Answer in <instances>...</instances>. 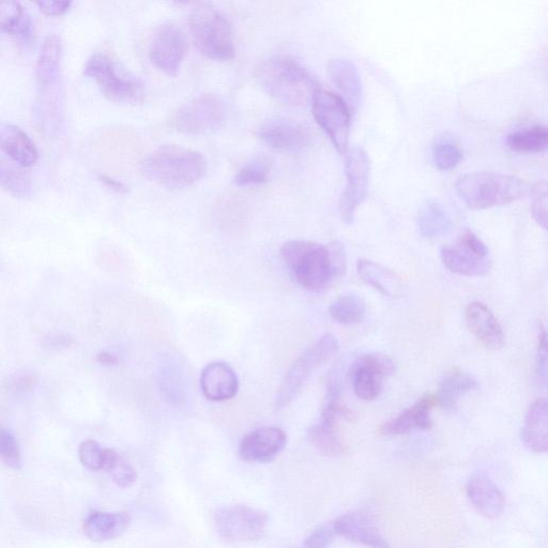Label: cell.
Segmentation results:
<instances>
[{
    "label": "cell",
    "mask_w": 548,
    "mask_h": 548,
    "mask_svg": "<svg viewBox=\"0 0 548 548\" xmlns=\"http://www.w3.org/2000/svg\"><path fill=\"white\" fill-rule=\"evenodd\" d=\"M339 352V342L333 334H324L304 352L286 373L276 397L277 408L291 404L309 382L312 375Z\"/></svg>",
    "instance_id": "cell-7"
},
{
    "label": "cell",
    "mask_w": 548,
    "mask_h": 548,
    "mask_svg": "<svg viewBox=\"0 0 548 548\" xmlns=\"http://www.w3.org/2000/svg\"><path fill=\"white\" fill-rule=\"evenodd\" d=\"M256 80L269 96L287 105L307 104L318 89L311 73L287 56L265 60L256 70Z\"/></svg>",
    "instance_id": "cell-4"
},
{
    "label": "cell",
    "mask_w": 548,
    "mask_h": 548,
    "mask_svg": "<svg viewBox=\"0 0 548 548\" xmlns=\"http://www.w3.org/2000/svg\"><path fill=\"white\" fill-rule=\"evenodd\" d=\"M417 225L424 238L435 239L451 231L452 221L441 205L430 200L420 207Z\"/></svg>",
    "instance_id": "cell-29"
},
{
    "label": "cell",
    "mask_w": 548,
    "mask_h": 548,
    "mask_svg": "<svg viewBox=\"0 0 548 548\" xmlns=\"http://www.w3.org/2000/svg\"><path fill=\"white\" fill-rule=\"evenodd\" d=\"M466 322L471 333L486 348L498 350L506 337L492 310L482 302H471L466 309Z\"/></svg>",
    "instance_id": "cell-19"
},
{
    "label": "cell",
    "mask_w": 548,
    "mask_h": 548,
    "mask_svg": "<svg viewBox=\"0 0 548 548\" xmlns=\"http://www.w3.org/2000/svg\"><path fill=\"white\" fill-rule=\"evenodd\" d=\"M238 377L225 362H211L202 371L201 388L205 397L213 402L232 400L238 392Z\"/></svg>",
    "instance_id": "cell-20"
},
{
    "label": "cell",
    "mask_w": 548,
    "mask_h": 548,
    "mask_svg": "<svg viewBox=\"0 0 548 548\" xmlns=\"http://www.w3.org/2000/svg\"><path fill=\"white\" fill-rule=\"evenodd\" d=\"M112 480L120 487H130L137 480L136 469L124 458L118 456L114 465L108 471Z\"/></svg>",
    "instance_id": "cell-40"
},
{
    "label": "cell",
    "mask_w": 548,
    "mask_h": 548,
    "mask_svg": "<svg viewBox=\"0 0 548 548\" xmlns=\"http://www.w3.org/2000/svg\"><path fill=\"white\" fill-rule=\"evenodd\" d=\"M337 536L336 528H334L332 522L314 530L312 534L304 540L303 546L304 548H327Z\"/></svg>",
    "instance_id": "cell-41"
},
{
    "label": "cell",
    "mask_w": 548,
    "mask_h": 548,
    "mask_svg": "<svg viewBox=\"0 0 548 548\" xmlns=\"http://www.w3.org/2000/svg\"><path fill=\"white\" fill-rule=\"evenodd\" d=\"M316 123L328 135L334 147L345 155L350 134V109L344 98L331 91L318 88L312 98Z\"/></svg>",
    "instance_id": "cell-10"
},
{
    "label": "cell",
    "mask_w": 548,
    "mask_h": 548,
    "mask_svg": "<svg viewBox=\"0 0 548 548\" xmlns=\"http://www.w3.org/2000/svg\"><path fill=\"white\" fill-rule=\"evenodd\" d=\"M546 368H547V336H546L545 329L542 328L539 336L537 373H538V376L541 379H543L544 383L546 380Z\"/></svg>",
    "instance_id": "cell-43"
},
{
    "label": "cell",
    "mask_w": 548,
    "mask_h": 548,
    "mask_svg": "<svg viewBox=\"0 0 548 548\" xmlns=\"http://www.w3.org/2000/svg\"><path fill=\"white\" fill-rule=\"evenodd\" d=\"M522 441L527 449L541 454L548 449V405L538 399L529 407L522 430Z\"/></svg>",
    "instance_id": "cell-25"
},
{
    "label": "cell",
    "mask_w": 548,
    "mask_h": 548,
    "mask_svg": "<svg viewBox=\"0 0 548 548\" xmlns=\"http://www.w3.org/2000/svg\"><path fill=\"white\" fill-rule=\"evenodd\" d=\"M187 38L174 23L162 25L152 39L149 58L152 65L166 75H177L187 53Z\"/></svg>",
    "instance_id": "cell-13"
},
{
    "label": "cell",
    "mask_w": 548,
    "mask_h": 548,
    "mask_svg": "<svg viewBox=\"0 0 548 548\" xmlns=\"http://www.w3.org/2000/svg\"><path fill=\"white\" fill-rule=\"evenodd\" d=\"M72 344V340L68 336H55L48 339V347L59 350L62 348H68Z\"/></svg>",
    "instance_id": "cell-46"
},
{
    "label": "cell",
    "mask_w": 548,
    "mask_h": 548,
    "mask_svg": "<svg viewBox=\"0 0 548 548\" xmlns=\"http://www.w3.org/2000/svg\"><path fill=\"white\" fill-rule=\"evenodd\" d=\"M357 271L362 280L371 285L380 294L392 297L397 291L398 280L394 274L372 261L360 260L357 264Z\"/></svg>",
    "instance_id": "cell-32"
},
{
    "label": "cell",
    "mask_w": 548,
    "mask_h": 548,
    "mask_svg": "<svg viewBox=\"0 0 548 548\" xmlns=\"http://www.w3.org/2000/svg\"><path fill=\"white\" fill-rule=\"evenodd\" d=\"M330 81L344 95L350 111L356 110L361 94L362 84L356 66L346 58L331 59L327 66Z\"/></svg>",
    "instance_id": "cell-24"
},
{
    "label": "cell",
    "mask_w": 548,
    "mask_h": 548,
    "mask_svg": "<svg viewBox=\"0 0 548 548\" xmlns=\"http://www.w3.org/2000/svg\"><path fill=\"white\" fill-rule=\"evenodd\" d=\"M225 121L222 101L215 95L205 94L182 105L171 117L176 131L187 135H206L218 131Z\"/></svg>",
    "instance_id": "cell-9"
},
{
    "label": "cell",
    "mask_w": 548,
    "mask_h": 548,
    "mask_svg": "<svg viewBox=\"0 0 548 548\" xmlns=\"http://www.w3.org/2000/svg\"><path fill=\"white\" fill-rule=\"evenodd\" d=\"M0 188L17 197H26L32 192L29 177L3 160H0Z\"/></svg>",
    "instance_id": "cell-36"
},
{
    "label": "cell",
    "mask_w": 548,
    "mask_h": 548,
    "mask_svg": "<svg viewBox=\"0 0 548 548\" xmlns=\"http://www.w3.org/2000/svg\"><path fill=\"white\" fill-rule=\"evenodd\" d=\"M103 448L96 440H84L79 448V458L83 466L89 470L99 471L102 466Z\"/></svg>",
    "instance_id": "cell-39"
},
{
    "label": "cell",
    "mask_w": 548,
    "mask_h": 548,
    "mask_svg": "<svg viewBox=\"0 0 548 548\" xmlns=\"http://www.w3.org/2000/svg\"><path fill=\"white\" fill-rule=\"evenodd\" d=\"M394 371L393 361L380 355H364L352 369L353 387L363 401H374L383 391L384 380Z\"/></svg>",
    "instance_id": "cell-15"
},
{
    "label": "cell",
    "mask_w": 548,
    "mask_h": 548,
    "mask_svg": "<svg viewBox=\"0 0 548 548\" xmlns=\"http://www.w3.org/2000/svg\"><path fill=\"white\" fill-rule=\"evenodd\" d=\"M97 360L104 365H115L118 361L117 357L109 352H102L98 355Z\"/></svg>",
    "instance_id": "cell-47"
},
{
    "label": "cell",
    "mask_w": 548,
    "mask_h": 548,
    "mask_svg": "<svg viewBox=\"0 0 548 548\" xmlns=\"http://www.w3.org/2000/svg\"><path fill=\"white\" fill-rule=\"evenodd\" d=\"M461 201L473 210L508 205L531 194L529 182L504 173L476 172L461 176L455 185Z\"/></svg>",
    "instance_id": "cell-3"
},
{
    "label": "cell",
    "mask_w": 548,
    "mask_h": 548,
    "mask_svg": "<svg viewBox=\"0 0 548 548\" xmlns=\"http://www.w3.org/2000/svg\"><path fill=\"white\" fill-rule=\"evenodd\" d=\"M466 494L471 505L487 519H495L504 512V495L486 475L479 474L471 478L466 485Z\"/></svg>",
    "instance_id": "cell-21"
},
{
    "label": "cell",
    "mask_w": 548,
    "mask_h": 548,
    "mask_svg": "<svg viewBox=\"0 0 548 548\" xmlns=\"http://www.w3.org/2000/svg\"><path fill=\"white\" fill-rule=\"evenodd\" d=\"M440 258L448 270L461 277H485L492 267L489 248L470 231L463 233L451 246L441 249Z\"/></svg>",
    "instance_id": "cell-8"
},
{
    "label": "cell",
    "mask_w": 548,
    "mask_h": 548,
    "mask_svg": "<svg viewBox=\"0 0 548 548\" xmlns=\"http://www.w3.org/2000/svg\"><path fill=\"white\" fill-rule=\"evenodd\" d=\"M281 255L297 283L311 292L325 291L346 270V254L340 242L323 246L313 241H288Z\"/></svg>",
    "instance_id": "cell-1"
},
{
    "label": "cell",
    "mask_w": 548,
    "mask_h": 548,
    "mask_svg": "<svg viewBox=\"0 0 548 548\" xmlns=\"http://www.w3.org/2000/svg\"><path fill=\"white\" fill-rule=\"evenodd\" d=\"M190 30L197 50L205 57L228 62L235 57L231 24L217 8L197 4L190 14Z\"/></svg>",
    "instance_id": "cell-5"
},
{
    "label": "cell",
    "mask_w": 548,
    "mask_h": 548,
    "mask_svg": "<svg viewBox=\"0 0 548 548\" xmlns=\"http://www.w3.org/2000/svg\"><path fill=\"white\" fill-rule=\"evenodd\" d=\"M437 405L435 394H425L414 406L406 409L400 416L380 426L378 431L386 436H399L411 431H429L433 426L431 411Z\"/></svg>",
    "instance_id": "cell-18"
},
{
    "label": "cell",
    "mask_w": 548,
    "mask_h": 548,
    "mask_svg": "<svg viewBox=\"0 0 548 548\" xmlns=\"http://www.w3.org/2000/svg\"><path fill=\"white\" fill-rule=\"evenodd\" d=\"M258 137L270 148L287 154H298L311 144L309 130L297 120L286 117L265 121L258 129Z\"/></svg>",
    "instance_id": "cell-14"
},
{
    "label": "cell",
    "mask_w": 548,
    "mask_h": 548,
    "mask_svg": "<svg viewBox=\"0 0 548 548\" xmlns=\"http://www.w3.org/2000/svg\"><path fill=\"white\" fill-rule=\"evenodd\" d=\"M0 149L21 167L37 163L39 152L36 144L22 129L0 121Z\"/></svg>",
    "instance_id": "cell-22"
},
{
    "label": "cell",
    "mask_w": 548,
    "mask_h": 548,
    "mask_svg": "<svg viewBox=\"0 0 548 548\" xmlns=\"http://www.w3.org/2000/svg\"><path fill=\"white\" fill-rule=\"evenodd\" d=\"M508 147L521 154H542L548 146V132L543 126H534L513 132L507 139Z\"/></svg>",
    "instance_id": "cell-31"
},
{
    "label": "cell",
    "mask_w": 548,
    "mask_h": 548,
    "mask_svg": "<svg viewBox=\"0 0 548 548\" xmlns=\"http://www.w3.org/2000/svg\"><path fill=\"white\" fill-rule=\"evenodd\" d=\"M131 524V516L127 512H93L83 524L85 535L94 542H106L123 536Z\"/></svg>",
    "instance_id": "cell-23"
},
{
    "label": "cell",
    "mask_w": 548,
    "mask_h": 548,
    "mask_svg": "<svg viewBox=\"0 0 548 548\" xmlns=\"http://www.w3.org/2000/svg\"><path fill=\"white\" fill-rule=\"evenodd\" d=\"M271 172V160L266 156L256 157L243 165L234 178L238 187L261 186L266 184Z\"/></svg>",
    "instance_id": "cell-35"
},
{
    "label": "cell",
    "mask_w": 548,
    "mask_h": 548,
    "mask_svg": "<svg viewBox=\"0 0 548 548\" xmlns=\"http://www.w3.org/2000/svg\"><path fill=\"white\" fill-rule=\"evenodd\" d=\"M32 26L21 3L13 0L0 2V30L28 41L33 36Z\"/></svg>",
    "instance_id": "cell-30"
},
{
    "label": "cell",
    "mask_w": 548,
    "mask_h": 548,
    "mask_svg": "<svg viewBox=\"0 0 548 548\" xmlns=\"http://www.w3.org/2000/svg\"><path fill=\"white\" fill-rule=\"evenodd\" d=\"M329 314L339 324H358L367 314V303L358 295H345L331 304Z\"/></svg>",
    "instance_id": "cell-33"
},
{
    "label": "cell",
    "mask_w": 548,
    "mask_h": 548,
    "mask_svg": "<svg viewBox=\"0 0 548 548\" xmlns=\"http://www.w3.org/2000/svg\"><path fill=\"white\" fill-rule=\"evenodd\" d=\"M99 180L102 182V184L105 187H108L109 189L113 190L114 192L125 194L129 192V188L123 184V182L112 178L108 175H100Z\"/></svg>",
    "instance_id": "cell-44"
},
{
    "label": "cell",
    "mask_w": 548,
    "mask_h": 548,
    "mask_svg": "<svg viewBox=\"0 0 548 548\" xmlns=\"http://www.w3.org/2000/svg\"><path fill=\"white\" fill-rule=\"evenodd\" d=\"M532 218L546 230L547 227V186L545 181L538 182L536 187H532L531 191Z\"/></svg>",
    "instance_id": "cell-38"
},
{
    "label": "cell",
    "mask_w": 548,
    "mask_h": 548,
    "mask_svg": "<svg viewBox=\"0 0 548 548\" xmlns=\"http://www.w3.org/2000/svg\"><path fill=\"white\" fill-rule=\"evenodd\" d=\"M84 74L93 79L103 95L120 104H139L145 96L143 83L120 68L106 53H96L86 63Z\"/></svg>",
    "instance_id": "cell-6"
},
{
    "label": "cell",
    "mask_w": 548,
    "mask_h": 548,
    "mask_svg": "<svg viewBox=\"0 0 548 548\" xmlns=\"http://www.w3.org/2000/svg\"><path fill=\"white\" fill-rule=\"evenodd\" d=\"M337 534L348 541L370 548H389L388 542L380 534L372 516L354 511L346 513L333 522Z\"/></svg>",
    "instance_id": "cell-17"
},
{
    "label": "cell",
    "mask_w": 548,
    "mask_h": 548,
    "mask_svg": "<svg viewBox=\"0 0 548 548\" xmlns=\"http://www.w3.org/2000/svg\"><path fill=\"white\" fill-rule=\"evenodd\" d=\"M267 513L248 506H232L220 510L215 517L219 535L231 542H254L265 534Z\"/></svg>",
    "instance_id": "cell-12"
},
{
    "label": "cell",
    "mask_w": 548,
    "mask_h": 548,
    "mask_svg": "<svg viewBox=\"0 0 548 548\" xmlns=\"http://www.w3.org/2000/svg\"><path fill=\"white\" fill-rule=\"evenodd\" d=\"M346 188L340 200L341 218L346 224H352L356 211L367 197L371 162L367 152L354 147L345 154Z\"/></svg>",
    "instance_id": "cell-11"
},
{
    "label": "cell",
    "mask_w": 548,
    "mask_h": 548,
    "mask_svg": "<svg viewBox=\"0 0 548 548\" xmlns=\"http://www.w3.org/2000/svg\"><path fill=\"white\" fill-rule=\"evenodd\" d=\"M479 387L478 380L471 374L453 371L441 380L438 394V405L447 410H453L466 393Z\"/></svg>",
    "instance_id": "cell-28"
},
{
    "label": "cell",
    "mask_w": 548,
    "mask_h": 548,
    "mask_svg": "<svg viewBox=\"0 0 548 548\" xmlns=\"http://www.w3.org/2000/svg\"><path fill=\"white\" fill-rule=\"evenodd\" d=\"M144 176L170 190L186 189L200 181L207 172V160L199 151L177 145H164L142 163Z\"/></svg>",
    "instance_id": "cell-2"
},
{
    "label": "cell",
    "mask_w": 548,
    "mask_h": 548,
    "mask_svg": "<svg viewBox=\"0 0 548 548\" xmlns=\"http://www.w3.org/2000/svg\"><path fill=\"white\" fill-rule=\"evenodd\" d=\"M0 458L11 468H19L22 462L17 438L9 431L0 432Z\"/></svg>",
    "instance_id": "cell-37"
},
{
    "label": "cell",
    "mask_w": 548,
    "mask_h": 548,
    "mask_svg": "<svg viewBox=\"0 0 548 548\" xmlns=\"http://www.w3.org/2000/svg\"><path fill=\"white\" fill-rule=\"evenodd\" d=\"M35 387V378L30 375H24L15 380L14 389L19 392H27Z\"/></svg>",
    "instance_id": "cell-45"
},
{
    "label": "cell",
    "mask_w": 548,
    "mask_h": 548,
    "mask_svg": "<svg viewBox=\"0 0 548 548\" xmlns=\"http://www.w3.org/2000/svg\"><path fill=\"white\" fill-rule=\"evenodd\" d=\"M62 41L57 36L45 39L37 64V80L42 94L59 80Z\"/></svg>",
    "instance_id": "cell-27"
},
{
    "label": "cell",
    "mask_w": 548,
    "mask_h": 548,
    "mask_svg": "<svg viewBox=\"0 0 548 548\" xmlns=\"http://www.w3.org/2000/svg\"><path fill=\"white\" fill-rule=\"evenodd\" d=\"M286 433L277 426L257 429L242 438L239 454L250 463H270L283 452L287 445Z\"/></svg>",
    "instance_id": "cell-16"
},
{
    "label": "cell",
    "mask_w": 548,
    "mask_h": 548,
    "mask_svg": "<svg viewBox=\"0 0 548 548\" xmlns=\"http://www.w3.org/2000/svg\"><path fill=\"white\" fill-rule=\"evenodd\" d=\"M36 5L44 14L50 15V17H60V15H64L71 9L72 2H68V0H41Z\"/></svg>",
    "instance_id": "cell-42"
},
{
    "label": "cell",
    "mask_w": 548,
    "mask_h": 548,
    "mask_svg": "<svg viewBox=\"0 0 548 548\" xmlns=\"http://www.w3.org/2000/svg\"><path fill=\"white\" fill-rule=\"evenodd\" d=\"M339 418L322 414L321 420L311 426L308 438L312 446L331 459H338L345 453V446L338 428Z\"/></svg>",
    "instance_id": "cell-26"
},
{
    "label": "cell",
    "mask_w": 548,
    "mask_h": 548,
    "mask_svg": "<svg viewBox=\"0 0 548 548\" xmlns=\"http://www.w3.org/2000/svg\"><path fill=\"white\" fill-rule=\"evenodd\" d=\"M432 159L437 170L451 171L461 163L463 151L449 137H439L432 146Z\"/></svg>",
    "instance_id": "cell-34"
}]
</instances>
